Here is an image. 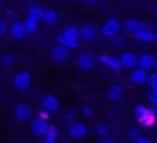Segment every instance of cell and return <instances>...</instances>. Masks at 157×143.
<instances>
[{
	"instance_id": "cell-1",
	"label": "cell",
	"mask_w": 157,
	"mask_h": 143,
	"mask_svg": "<svg viewBox=\"0 0 157 143\" xmlns=\"http://www.w3.org/2000/svg\"><path fill=\"white\" fill-rule=\"evenodd\" d=\"M57 41H59V45H65V47H68V48H78V45H80V28H76V26H68V28H65L61 34H59V37H57Z\"/></svg>"
},
{
	"instance_id": "cell-2",
	"label": "cell",
	"mask_w": 157,
	"mask_h": 143,
	"mask_svg": "<svg viewBox=\"0 0 157 143\" xmlns=\"http://www.w3.org/2000/svg\"><path fill=\"white\" fill-rule=\"evenodd\" d=\"M102 34L105 37H117L120 34V22L117 19H107L102 26Z\"/></svg>"
},
{
	"instance_id": "cell-3",
	"label": "cell",
	"mask_w": 157,
	"mask_h": 143,
	"mask_svg": "<svg viewBox=\"0 0 157 143\" xmlns=\"http://www.w3.org/2000/svg\"><path fill=\"white\" fill-rule=\"evenodd\" d=\"M68 134H70L74 139H83V137H87L89 130H87V126H85L83 123H80V121H74V123L68 126Z\"/></svg>"
},
{
	"instance_id": "cell-4",
	"label": "cell",
	"mask_w": 157,
	"mask_h": 143,
	"mask_svg": "<svg viewBox=\"0 0 157 143\" xmlns=\"http://www.w3.org/2000/svg\"><path fill=\"white\" fill-rule=\"evenodd\" d=\"M13 84H15V88H17L19 91H26V89L30 88V84H32L30 73H26V71H22V73H17L15 78H13Z\"/></svg>"
},
{
	"instance_id": "cell-5",
	"label": "cell",
	"mask_w": 157,
	"mask_h": 143,
	"mask_svg": "<svg viewBox=\"0 0 157 143\" xmlns=\"http://www.w3.org/2000/svg\"><path fill=\"white\" fill-rule=\"evenodd\" d=\"M13 113H15V119L21 121V123H26V121L32 119V108L28 104H24V102H19L15 106V112Z\"/></svg>"
},
{
	"instance_id": "cell-6",
	"label": "cell",
	"mask_w": 157,
	"mask_h": 143,
	"mask_svg": "<svg viewBox=\"0 0 157 143\" xmlns=\"http://www.w3.org/2000/svg\"><path fill=\"white\" fill-rule=\"evenodd\" d=\"M48 123H46V119H41V117H35L33 121H32V125H30V130H32V134L33 136H44L46 134V130H48Z\"/></svg>"
},
{
	"instance_id": "cell-7",
	"label": "cell",
	"mask_w": 157,
	"mask_h": 143,
	"mask_svg": "<svg viewBox=\"0 0 157 143\" xmlns=\"http://www.w3.org/2000/svg\"><path fill=\"white\" fill-rule=\"evenodd\" d=\"M129 80L135 84V86H142L148 82V71L137 67V69H131V75H129Z\"/></svg>"
},
{
	"instance_id": "cell-8",
	"label": "cell",
	"mask_w": 157,
	"mask_h": 143,
	"mask_svg": "<svg viewBox=\"0 0 157 143\" xmlns=\"http://www.w3.org/2000/svg\"><path fill=\"white\" fill-rule=\"evenodd\" d=\"M133 35L139 39V41H142V43H153V41H157V34L155 32H151L150 28H140V30H137V32H133Z\"/></svg>"
},
{
	"instance_id": "cell-9",
	"label": "cell",
	"mask_w": 157,
	"mask_h": 143,
	"mask_svg": "<svg viewBox=\"0 0 157 143\" xmlns=\"http://www.w3.org/2000/svg\"><path fill=\"white\" fill-rule=\"evenodd\" d=\"M67 58H68V47H65V45H57V47H54V50H52V59H54V61H57V63H65Z\"/></svg>"
},
{
	"instance_id": "cell-10",
	"label": "cell",
	"mask_w": 157,
	"mask_h": 143,
	"mask_svg": "<svg viewBox=\"0 0 157 143\" xmlns=\"http://www.w3.org/2000/svg\"><path fill=\"white\" fill-rule=\"evenodd\" d=\"M43 110H44L46 113H54V112H57V110H59V99L54 97V95L44 97V99H43Z\"/></svg>"
},
{
	"instance_id": "cell-11",
	"label": "cell",
	"mask_w": 157,
	"mask_h": 143,
	"mask_svg": "<svg viewBox=\"0 0 157 143\" xmlns=\"http://www.w3.org/2000/svg\"><path fill=\"white\" fill-rule=\"evenodd\" d=\"M137 67H140L144 71H150V69L155 67V58L151 54H142V56L137 58Z\"/></svg>"
},
{
	"instance_id": "cell-12",
	"label": "cell",
	"mask_w": 157,
	"mask_h": 143,
	"mask_svg": "<svg viewBox=\"0 0 157 143\" xmlns=\"http://www.w3.org/2000/svg\"><path fill=\"white\" fill-rule=\"evenodd\" d=\"M104 65H107L109 69H113V71H120L122 69V63H120V58H113V56H107V54H102L100 58H98Z\"/></svg>"
},
{
	"instance_id": "cell-13",
	"label": "cell",
	"mask_w": 157,
	"mask_h": 143,
	"mask_svg": "<svg viewBox=\"0 0 157 143\" xmlns=\"http://www.w3.org/2000/svg\"><path fill=\"white\" fill-rule=\"evenodd\" d=\"M78 67H80L82 71H89L94 67V56L93 54H82L80 58H78Z\"/></svg>"
},
{
	"instance_id": "cell-14",
	"label": "cell",
	"mask_w": 157,
	"mask_h": 143,
	"mask_svg": "<svg viewBox=\"0 0 157 143\" xmlns=\"http://www.w3.org/2000/svg\"><path fill=\"white\" fill-rule=\"evenodd\" d=\"M96 35V26L94 24H87L80 28V39L82 41H93Z\"/></svg>"
},
{
	"instance_id": "cell-15",
	"label": "cell",
	"mask_w": 157,
	"mask_h": 143,
	"mask_svg": "<svg viewBox=\"0 0 157 143\" xmlns=\"http://www.w3.org/2000/svg\"><path fill=\"white\" fill-rule=\"evenodd\" d=\"M120 63H122V69H135L137 65V56L131 54V52H124L120 56Z\"/></svg>"
},
{
	"instance_id": "cell-16",
	"label": "cell",
	"mask_w": 157,
	"mask_h": 143,
	"mask_svg": "<svg viewBox=\"0 0 157 143\" xmlns=\"http://www.w3.org/2000/svg\"><path fill=\"white\" fill-rule=\"evenodd\" d=\"M11 35H13V39H17V41H21V39H24V35H26V30H24V22H13L11 24Z\"/></svg>"
},
{
	"instance_id": "cell-17",
	"label": "cell",
	"mask_w": 157,
	"mask_h": 143,
	"mask_svg": "<svg viewBox=\"0 0 157 143\" xmlns=\"http://www.w3.org/2000/svg\"><path fill=\"white\" fill-rule=\"evenodd\" d=\"M122 95H124V91H122V88L120 86H111L109 89H107V93H105V97L109 99V100H113V102H117V100H120L122 99Z\"/></svg>"
},
{
	"instance_id": "cell-18",
	"label": "cell",
	"mask_w": 157,
	"mask_h": 143,
	"mask_svg": "<svg viewBox=\"0 0 157 143\" xmlns=\"http://www.w3.org/2000/svg\"><path fill=\"white\" fill-rule=\"evenodd\" d=\"M57 19H59V15H57L56 10H44V13H43V22H44V24L52 26V24L57 22Z\"/></svg>"
},
{
	"instance_id": "cell-19",
	"label": "cell",
	"mask_w": 157,
	"mask_h": 143,
	"mask_svg": "<svg viewBox=\"0 0 157 143\" xmlns=\"http://www.w3.org/2000/svg\"><path fill=\"white\" fill-rule=\"evenodd\" d=\"M155 121H157V117H155V112H153V110H148V113H146V115L139 117V123H140L142 126H151Z\"/></svg>"
},
{
	"instance_id": "cell-20",
	"label": "cell",
	"mask_w": 157,
	"mask_h": 143,
	"mask_svg": "<svg viewBox=\"0 0 157 143\" xmlns=\"http://www.w3.org/2000/svg\"><path fill=\"white\" fill-rule=\"evenodd\" d=\"M37 26H39V21H35L33 17H28L26 21H24V30H26V34H35L37 32Z\"/></svg>"
},
{
	"instance_id": "cell-21",
	"label": "cell",
	"mask_w": 157,
	"mask_h": 143,
	"mask_svg": "<svg viewBox=\"0 0 157 143\" xmlns=\"http://www.w3.org/2000/svg\"><path fill=\"white\" fill-rule=\"evenodd\" d=\"M124 28L128 30V32H137V30H140V28H144V24L142 22H139V21H135V19H128L126 22H124Z\"/></svg>"
},
{
	"instance_id": "cell-22",
	"label": "cell",
	"mask_w": 157,
	"mask_h": 143,
	"mask_svg": "<svg viewBox=\"0 0 157 143\" xmlns=\"http://www.w3.org/2000/svg\"><path fill=\"white\" fill-rule=\"evenodd\" d=\"M56 141H57V128L48 126V130L44 134V143H56Z\"/></svg>"
},
{
	"instance_id": "cell-23",
	"label": "cell",
	"mask_w": 157,
	"mask_h": 143,
	"mask_svg": "<svg viewBox=\"0 0 157 143\" xmlns=\"http://www.w3.org/2000/svg\"><path fill=\"white\" fill-rule=\"evenodd\" d=\"M43 13H44V10L39 8V6H32L28 10V17H33L35 21H43Z\"/></svg>"
},
{
	"instance_id": "cell-24",
	"label": "cell",
	"mask_w": 157,
	"mask_h": 143,
	"mask_svg": "<svg viewBox=\"0 0 157 143\" xmlns=\"http://www.w3.org/2000/svg\"><path fill=\"white\" fill-rule=\"evenodd\" d=\"M2 63H4L6 67H11V65H15V63H17V58H15L13 54H6V56L2 58Z\"/></svg>"
},
{
	"instance_id": "cell-25",
	"label": "cell",
	"mask_w": 157,
	"mask_h": 143,
	"mask_svg": "<svg viewBox=\"0 0 157 143\" xmlns=\"http://www.w3.org/2000/svg\"><path fill=\"white\" fill-rule=\"evenodd\" d=\"M133 112H135V115H137V119H139V117H142V115H146V113H148V108H146V106H142V104H135Z\"/></svg>"
},
{
	"instance_id": "cell-26",
	"label": "cell",
	"mask_w": 157,
	"mask_h": 143,
	"mask_svg": "<svg viewBox=\"0 0 157 143\" xmlns=\"http://www.w3.org/2000/svg\"><path fill=\"white\" fill-rule=\"evenodd\" d=\"M146 84L150 86V89H157V73L148 75V82H146Z\"/></svg>"
},
{
	"instance_id": "cell-27",
	"label": "cell",
	"mask_w": 157,
	"mask_h": 143,
	"mask_svg": "<svg viewBox=\"0 0 157 143\" xmlns=\"http://www.w3.org/2000/svg\"><path fill=\"white\" fill-rule=\"evenodd\" d=\"M96 132H98L100 136H107V134H109V126H107V125H98V126H96Z\"/></svg>"
},
{
	"instance_id": "cell-28",
	"label": "cell",
	"mask_w": 157,
	"mask_h": 143,
	"mask_svg": "<svg viewBox=\"0 0 157 143\" xmlns=\"http://www.w3.org/2000/svg\"><path fill=\"white\" fill-rule=\"evenodd\" d=\"M148 100H150L151 104H157V89H151V91H150V95H148Z\"/></svg>"
},
{
	"instance_id": "cell-29",
	"label": "cell",
	"mask_w": 157,
	"mask_h": 143,
	"mask_svg": "<svg viewBox=\"0 0 157 143\" xmlns=\"http://www.w3.org/2000/svg\"><path fill=\"white\" fill-rule=\"evenodd\" d=\"M6 32H8V24H6L4 19H0V35H4Z\"/></svg>"
},
{
	"instance_id": "cell-30",
	"label": "cell",
	"mask_w": 157,
	"mask_h": 143,
	"mask_svg": "<svg viewBox=\"0 0 157 143\" xmlns=\"http://www.w3.org/2000/svg\"><path fill=\"white\" fill-rule=\"evenodd\" d=\"M139 136H140V132H139V130H137V128H133V130H131V132H129V137H131V139H133V141H135V139H137V137H139Z\"/></svg>"
},
{
	"instance_id": "cell-31",
	"label": "cell",
	"mask_w": 157,
	"mask_h": 143,
	"mask_svg": "<svg viewBox=\"0 0 157 143\" xmlns=\"http://www.w3.org/2000/svg\"><path fill=\"white\" fill-rule=\"evenodd\" d=\"M135 143H151V141H150L146 136H139V137L135 139Z\"/></svg>"
},
{
	"instance_id": "cell-32",
	"label": "cell",
	"mask_w": 157,
	"mask_h": 143,
	"mask_svg": "<svg viewBox=\"0 0 157 143\" xmlns=\"http://www.w3.org/2000/svg\"><path fill=\"white\" fill-rule=\"evenodd\" d=\"M82 113H83V115H87V117H91V115H93V110H91L89 106H83V110H82Z\"/></svg>"
},
{
	"instance_id": "cell-33",
	"label": "cell",
	"mask_w": 157,
	"mask_h": 143,
	"mask_svg": "<svg viewBox=\"0 0 157 143\" xmlns=\"http://www.w3.org/2000/svg\"><path fill=\"white\" fill-rule=\"evenodd\" d=\"M78 115V112L76 110H70V112H67V119H74Z\"/></svg>"
},
{
	"instance_id": "cell-34",
	"label": "cell",
	"mask_w": 157,
	"mask_h": 143,
	"mask_svg": "<svg viewBox=\"0 0 157 143\" xmlns=\"http://www.w3.org/2000/svg\"><path fill=\"white\" fill-rule=\"evenodd\" d=\"M102 143H113V141H111V139H104Z\"/></svg>"
},
{
	"instance_id": "cell-35",
	"label": "cell",
	"mask_w": 157,
	"mask_h": 143,
	"mask_svg": "<svg viewBox=\"0 0 157 143\" xmlns=\"http://www.w3.org/2000/svg\"><path fill=\"white\" fill-rule=\"evenodd\" d=\"M26 2H37V0H26Z\"/></svg>"
},
{
	"instance_id": "cell-36",
	"label": "cell",
	"mask_w": 157,
	"mask_h": 143,
	"mask_svg": "<svg viewBox=\"0 0 157 143\" xmlns=\"http://www.w3.org/2000/svg\"><path fill=\"white\" fill-rule=\"evenodd\" d=\"M0 8H2V0H0Z\"/></svg>"
},
{
	"instance_id": "cell-37",
	"label": "cell",
	"mask_w": 157,
	"mask_h": 143,
	"mask_svg": "<svg viewBox=\"0 0 157 143\" xmlns=\"http://www.w3.org/2000/svg\"><path fill=\"white\" fill-rule=\"evenodd\" d=\"M91 2H94V0H91Z\"/></svg>"
}]
</instances>
